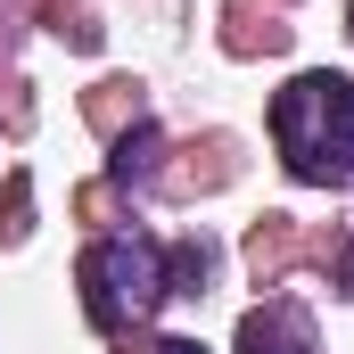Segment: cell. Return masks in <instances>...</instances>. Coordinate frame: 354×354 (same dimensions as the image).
<instances>
[{"mask_svg": "<svg viewBox=\"0 0 354 354\" xmlns=\"http://www.w3.org/2000/svg\"><path fill=\"white\" fill-rule=\"evenodd\" d=\"M346 17H354V0H346Z\"/></svg>", "mask_w": 354, "mask_h": 354, "instance_id": "8", "label": "cell"}, {"mask_svg": "<svg viewBox=\"0 0 354 354\" xmlns=\"http://www.w3.org/2000/svg\"><path fill=\"white\" fill-rule=\"evenodd\" d=\"M165 272H174V297H198V288L214 280V248L181 239V248H165Z\"/></svg>", "mask_w": 354, "mask_h": 354, "instance_id": "4", "label": "cell"}, {"mask_svg": "<svg viewBox=\"0 0 354 354\" xmlns=\"http://www.w3.org/2000/svg\"><path fill=\"white\" fill-rule=\"evenodd\" d=\"M239 354H322V346H313V330H305L297 305H256L239 322Z\"/></svg>", "mask_w": 354, "mask_h": 354, "instance_id": "3", "label": "cell"}, {"mask_svg": "<svg viewBox=\"0 0 354 354\" xmlns=\"http://www.w3.org/2000/svg\"><path fill=\"white\" fill-rule=\"evenodd\" d=\"M149 354H206V346H198V338H157Z\"/></svg>", "mask_w": 354, "mask_h": 354, "instance_id": "7", "label": "cell"}, {"mask_svg": "<svg viewBox=\"0 0 354 354\" xmlns=\"http://www.w3.org/2000/svg\"><path fill=\"white\" fill-rule=\"evenodd\" d=\"M272 149H280L288 174L313 181V189L354 181V75H338V66L288 75L272 91Z\"/></svg>", "mask_w": 354, "mask_h": 354, "instance_id": "1", "label": "cell"}, {"mask_svg": "<svg viewBox=\"0 0 354 354\" xmlns=\"http://www.w3.org/2000/svg\"><path fill=\"white\" fill-rule=\"evenodd\" d=\"M149 157H157V124H140V132H124V149H115V181L149 174Z\"/></svg>", "mask_w": 354, "mask_h": 354, "instance_id": "5", "label": "cell"}, {"mask_svg": "<svg viewBox=\"0 0 354 354\" xmlns=\"http://www.w3.org/2000/svg\"><path fill=\"white\" fill-rule=\"evenodd\" d=\"M330 280H338V297H354V231L338 239V256H330Z\"/></svg>", "mask_w": 354, "mask_h": 354, "instance_id": "6", "label": "cell"}, {"mask_svg": "<svg viewBox=\"0 0 354 354\" xmlns=\"http://www.w3.org/2000/svg\"><path fill=\"white\" fill-rule=\"evenodd\" d=\"M75 288H83L91 330H115V338H124V330H149V322L165 313L174 272H165V248H157V239H140V231H107V239L83 248Z\"/></svg>", "mask_w": 354, "mask_h": 354, "instance_id": "2", "label": "cell"}]
</instances>
